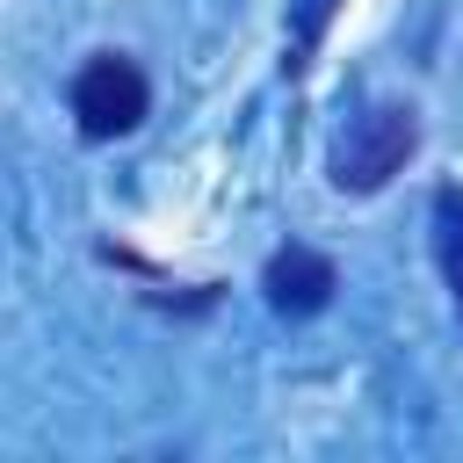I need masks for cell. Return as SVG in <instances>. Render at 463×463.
<instances>
[{
    "mask_svg": "<svg viewBox=\"0 0 463 463\" xmlns=\"http://www.w3.org/2000/svg\"><path fill=\"white\" fill-rule=\"evenodd\" d=\"M412 145H420V116H412L405 101H376L369 116H354V123L340 130V145H333V181L354 188V195H369V188H383V181L412 159Z\"/></svg>",
    "mask_w": 463,
    "mask_h": 463,
    "instance_id": "obj_1",
    "label": "cell"
},
{
    "mask_svg": "<svg viewBox=\"0 0 463 463\" xmlns=\"http://www.w3.org/2000/svg\"><path fill=\"white\" fill-rule=\"evenodd\" d=\"M145 72L123 58V51H101V58H87L80 65V80H72V116H80V130L87 137H123V130H137L145 123Z\"/></svg>",
    "mask_w": 463,
    "mask_h": 463,
    "instance_id": "obj_2",
    "label": "cell"
},
{
    "mask_svg": "<svg viewBox=\"0 0 463 463\" xmlns=\"http://www.w3.org/2000/svg\"><path fill=\"white\" fill-rule=\"evenodd\" d=\"M260 289H268V304H275V311L311 318V311H326V304H333L340 275H333V260H326V253H311V246H282V253L268 260Z\"/></svg>",
    "mask_w": 463,
    "mask_h": 463,
    "instance_id": "obj_3",
    "label": "cell"
},
{
    "mask_svg": "<svg viewBox=\"0 0 463 463\" xmlns=\"http://www.w3.org/2000/svg\"><path fill=\"white\" fill-rule=\"evenodd\" d=\"M434 246H441V275L456 289V318H463V188L434 195Z\"/></svg>",
    "mask_w": 463,
    "mask_h": 463,
    "instance_id": "obj_4",
    "label": "cell"
}]
</instances>
